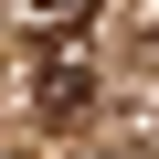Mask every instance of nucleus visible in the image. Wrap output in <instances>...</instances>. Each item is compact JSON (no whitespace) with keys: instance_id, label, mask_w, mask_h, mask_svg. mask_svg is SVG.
<instances>
[{"instance_id":"nucleus-1","label":"nucleus","mask_w":159,"mask_h":159,"mask_svg":"<svg viewBox=\"0 0 159 159\" xmlns=\"http://www.w3.org/2000/svg\"><path fill=\"white\" fill-rule=\"evenodd\" d=\"M43 106H53V117L85 106V64H53V74H43Z\"/></svg>"},{"instance_id":"nucleus-2","label":"nucleus","mask_w":159,"mask_h":159,"mask_svg":"<svg viewBox=\"0 0 159 159\" xmlns=\"http://www.w3.org/2000/svg\"><path fill=\"white\" fill-rule=\"evenodd\" d=\"M32 11H43V21H85L96 0H32Z\"/></svg>"}]
</instances>
